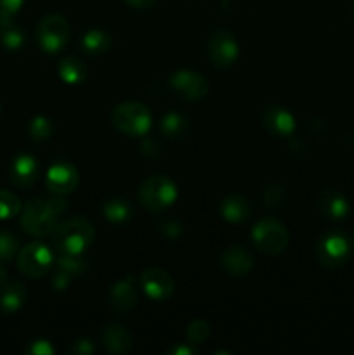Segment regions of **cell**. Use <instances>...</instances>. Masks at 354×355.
<instances>
[{
	"label": "cell",
	"mask_w": 354,
	"mask_h": 355,
	"mask_svg": "<svg viewBox=\"0 0 354 355\" xmlns=\"http://www.w3.org/2000/svg\"><path fill=\"white\" fill-rule=\"evenodd\" d=\"M141 286L151 300L163 302L174 293V279L167 270L151 267L141 274Z\"/></svg>",
	"instance_id": "obj_12"
},
{
	"label": "cell",
	"mask_w": 354,
	"mask_h": 355,
	"mask_svg": "<svg viewBox=\"0 0 354 355\" xmlns=\"http://www.w3.org/2000/svg\"><path fill=\"white\" fill-rule=\"evenodd\" d=\"M19 239L12 232L0 231V262H10L17 255Z\"/></svg>",
	"instance_id": "obj_30"
},
{
	"label": "cell",
	"mask_w": 354,
	"mask_h": 355,
	"mask_svg": "<svg viewBox=\"0 0 354 355\" xmlns=\"http://www.w3.org/2000/svg\"><path fill=\"white\" fill-rule=\"evenodd\" d=\"M210 336V324L207 321H201V319H196V321L189 322L186 329V340L191 345H201L205 343Z\"/></svg>",
	"instance_id": "obj_28"
},
{
	"label": "cell",
	"mask_w": 354,
	"mask_h": 355,
	"mask_svg": "<svg viewBox=\"0 0 354 355\" xmlns=\"http://www.w3.org/2000/svg\"><path fill=\"white\" fill-rule=\"evenodd\" d=\"M170 89L184 101H200L208 94V82L203 75L191 69H179L170 75Z\"/></svg>",
	"instance_id": "obj_8"
},
{
	"label": "cell",
	"mask_w": 354,
	"mask_h": 355,
	"mask_svg": "<svg viewBox=\"0 0 354 355\" xmlns=\"http://www.w3.org/2000/svg\"><path fill=\"white\" fill-rule=\"evenodd\" d=\"M250 214H252V207L246 198L239 196V194H229L228 198L222 200L221 215L229 224H242V222L248 220Z\"/></svg>",
	"instance_id": "obj_20"
},
{
	"label": "cell",
	"mask_w": 354,
	"mask_h": 355,
	"mask_svg": "<svg viewBox=\"0 0 354 355\" xmlns=\"http://www.w3.org/2000/svg\"><path fill=\"white\" fill-rule=\"evenodd\" d=\"M24 0H0V16H14Z\"/></svg>",
	"instance_id": "obj_36"
},
{
	"label": "cell",
	"mask_w": 354,
	"mask_h": 355,
	"mask_svg": "<svg viewBox=\"0 0 354 355\" xmlns=\"http://www.w3.org/2000/svg\"><path fill=\"white\" fill-rule=\"evenodd\" d=\"M177 186L167 175L148 177L139 186V203L151 214H160L172 207L177 200Z\"/></svg>",
	"instance_id": "obj_3"
},
{
	"label": "cell",
	"mask_w": 354,
	"mask_h": 355,
	"mask_svg": "<svg viewBox=\"0 0 354 355\" xmlns=\"http://www.w3.org/2000/svg\"><path fill=\"white\" fill-rule=\"evenodd\" d=\"M111 121L118 132L130 137H142L151 128V113L137 101L120 103L111 113Z\"/></svg>",
	"instance_id": "obj_4"
},
{
	"label": "cell",
	"mask_w": 354,
	"mask_h": 355,
	"mask_svg": "<svg viewBox=\"0 0 354 355\" xmlns=\"http://www.w3.org/2000/svg\"><path fill=\"white\" fill-rule=\"evenodd\" d=\"M82 47L87 54H104L111 47V37L103 30H89L82 38Z\"/></svg>",
	"instance_id": "obj_25"
},
{
	"label": "cell",
	"mask_w": 354,
	"mask_h": 355,
	"mask_svg": "<svg viewBox=\"0 0 354 355\" xmlns=\"http://www.w3.org/2000/svg\"><path fill=\"white\" fill-rule=\"evenodd\" d=\"M71 281H73V276H69V274L65 272V270L58 269L54 276H52V286H54V290L62 291L69 286Z\"/></svg>",
	"instance_id": "obj_35"
},
{
	"label": "cell",
	"mask_w": 354,
	"mask_h": 355,
	"mask_svg": "<svg viewBox=\"0 0 354 355\" xmlns=\"http://www.w3.org/2000/svg\"><path fill=\"white\" fill-rule=\"evenodd\" d=\"M108 304L117 314H128L137 305V290L134 276H125L117 281L108 293Z\"/></svg>",
	"instance_id": "obj_13"
},
{
	"label": "cell",
	"mask_w": 354,
	"mask_h": 355,
	"mask_svg": "<svg viewBox=\"0 0 354 355\" xmlns=\"http://www.w3.org/2000/svg\"><path fill=\"white\" fill-rule=\"evenodd\" d=\"M94 225L83 217H73L56 225L52 243L59 255H83L94 243Z\"/></svg>",
	"instance_id": "obj_2"
},
{
	"label": "cell",
	"mask_w": 354,
	"mask_h": 355,
	"mask_svg": "<svg viewBox=\"0 0 354 355\" xmlns=\"http://www.w3.org/2000/svg\"><path fill=\"white\" fill-rule=\"evenodd\" d=\"M38 163L31 155H19L10 165V180L19 187H30L37 180Z\"/></svg>",
	"instance_id": "obj_16"
},
{
	"label": "cell",
	"mask_w": 354,
	"mask_h": 355,
	"mask_svg": "<svg viewBox=\"0 0 354 355\" xmlns=\"http://www.w3.org/2000/svg\"><path fill=\"white\" fill-rule=\"evenodd\" d=\"M37 40L42 51L47 54H56L62 51L69 40V24L59 14H49L38 23Z\"/></svg>",
	"instance_id": "obj_7"
},
{
	"label": "cell",
	"mask_w": 354,
	"mask_h": 355,
	"mask_svg": "<svg viewBox=\"0 0 354 355\" xmlns=\"http://www.w3.org/2000/svg\"><path fill=\"white\" fill-rule=\"evenodd\" d=\"M287 227L276 218H262L252 229V241L264 255H280L288 246Z\"/></svg>",
	"instance_id": "obj_5"
},
{
	"label": "cell",
	"mask_w": 354,
	"mask_h": 355,
	"mask_svg": "<svg viewBox=\"0 0 354 355\" xmlns=\"http://www.w3.org/2000/svg\"><path fill=\"white\" fill-rule=\"evenodd\" d=\"M103 215L108 222L124 224V222L130 220L132 207L124 198H110L103 203Z\"/></svg>",
	"instance_id": "obj_22"
},
{
	"label": "cell",
	"mask_w": 354,
	"mask_h": 355,
	"mask_svg": "<svg viewBox=\"0 0 354 355\" xmlns=\"http://www.w3.org/2000/svg\"><path fill=\"white\" fill-rule=\"evenodd\" d=\"M318 210L328 218H344L349 214V203L340 193L333 189H323L318 194Z\"/></svg>",
	"instance_id": "obj_19"
},
{
	"label": "cell",
	"mask_w": 354,
	"mask_h": 355,
	"mask_svg": "<svg viewBox=\"0 0 354 355\" xmlns=\"http://www.w3.org/2000/svg\"><path fill=\"white\" fill-rule=\"evenodd\" d=\"M170 354H172V355H194V354H198V350L194 349L191 343H187V345L174 347L172 352H170Z\"/></svg>",
	"instance_id": "obj_38"
},
{
	"label": "cell",
	"mask_w": 354,
	"mask_h": 355,
	"mask_svg": "<svg viewBox=\"0 0 354 355\" xmlns=\"http://www.w3.org/2000/svg\"><path fill=\"white\" fill-rule=\"evenodd\" d=\"M160 130L163 132L165 137L170 139H180L187 134L189 130V121L186 116H183L177 111H170L160 121Z\"/></svg>",
	"instance_id": "obj_24"
},
{
	"label": "cell",
	"mask_w": 354,
	"mask_h": 355,
	"mask_svg": "<svg viewBox=\"0 0 354 355\" xmlns=\"http://www.w3.org/2000/svg\"><path fill=\"white\" fill-rule=\"evenodd\" d=\"M351 253V245L340 232H328L316 245V257L319 263L328 269L342 266Z\"/></svg>",
	"instance_id": "obj_9"
},
{
	"label": "cell",
	"mask_w": 354,
	"mask_h": 355,
	"mask_svg": "<svg viewBox=\"0 0 354 355\" xmlns=\"http://www.w3.org/2000/svg\"><path fill=\"white\" fill-rule=\"evenodd\" d=\"M0 37L9 51H17L24 44V33L21 26L12 21V16H0Z\"/></svg>",
	"instance_id": "obj_23"
},
{
	"label": "cell",
	"mask_w": 354,
	"mask_h": 355,
	"mask_svg": "<svg viewBox=\"0 0 354 355\" xmlns=\"http://www.w3.org/2000/svg\"><path fill=\"white\" fill-rule=\"evenodd\" d=\"M52 130H54V127H52L51 120L42 116V114L31 118V121L28 123V132H30V137L33 141H45V139L51 137Z\"/></svg>",
	"instance_id": "obj_29"
},
{
	"label": "cell",
	"mask_w": 354,
	"mask_h": 355,
	"mask_svg": "<svg viewBox=\"0 0 354 355\" xmlns=\"http://www.w3.org/2000/svg\"><path fill=\"white\" fill-rule=\"evenodd\" d=\"M58 269L65 270L69 276H83L89 270V262L82 255H59Z\"/></svg>",
	"instance_id": "obj_26"
},
{
	"label": "cell",
	"mask_w": 354,
	"mask_h": 355,
	"mask_svg": "<svg viewBox=\"0 0 354 355\" xmlns=\"http://www.w3.org/2000/svg\"><path fill=\"white\" fill-rule=\"evenodd\" d=\"M264 125L271 134H276L280 137L292 135L295 130V118L288 110L281 106L267 107L264 113Z\"/></svg>",
	"instance_id": "obj_15"
},
{
	"label": "cell",
	"mask_w": 354,
	"mask_h": 355,
	"mask_svg": "<svg viewBox=\"0 0 354 355\" xmlns=\"http://www.w3.org/2000/svg\"><path fill=\"white\" fill-rule=\"evenodd\" d=\"M52 266H54V253L44 243H28L17 253V269L31 279L47 276Z\"/></svg>",
	"instance_id": "obj_6"
},
{
	"label": "cell",
	"mask_w": 354,
	"mask_h": 355,
	"mask_svg": "<svg viewBox=\"0 0 354 355\" xmlns=\"http://www.w3.org/2000/svg\"><path fill=\"white\" fill-rule=\"evenodd\" d=\"M101 342H103V347L110 354H127L130 352L132 349V336L124 326L111 324L106 326L103 329V335H101Z\"/></svg>",
	"instance_id": "obj_18"
},
{
	"label": "cell",
	"mask_w": 354,
	"mask_h": 355,
	"mask_svg": "<svg viewBox=\"0 0 354 355\" xmlns=\"http://www.w3.org/2000/svg\"><path fill=\"white\" fill-rule=\"evenodd\" d=\"M285 196H287V193H285V187L280 186V184H269V186H267L262 193L264 205H266L267 208L278 207V205L283 203Z\"/></svg>",
	"instance_id": "obj_31"
},
{
	"label": "cell",
	"mask_w": 354,
	"mask_h": 355,
	"mask_svg": "<svg viewBox=\"0 0 354 355\" xmlns=\"http://www.w3.org/2000/svg\"><path fill=\"white\" fill-rule=\"evenodd\" d=\"M26 352L31 355H52L54 354V347L47 340H35V342L30 343Z\"/></svg>",
	"instance_id": "obj_33"
},
{
	"label": "cell",
	"mask_w": 354,
	"mask_h": 355,
	"mask_svg": "<svg viewBox=\"0 0 354 355\" xmlns=\"http://www.w3.org/2000/svg\"><path fill=\"white\" fill-rule=\"evenodd\" d=\"M69 350H71L73 354L89 355L96 350V347H94V343L90 342L89 338H76L75 342L71 343V347H69Z\"/></svg>",
	"instance_id": "obj_34"
},
{
	"label": "cell",
	"mask_w": 354,
	"mask_h": 355,
	"mask_svg": "<svg viewBox=\"0 0 354 355\" xmlns=\"http://www.w3.org/2000/svg\"><path fill=\"white\" fill-rule=\"evenodd\" d=\"M7 281V270H6V267L2 266V263H0V286H2L3 283H6Z\"/></svg>",
	"instance_id": "obj_40"
},
{
	"label": "cell",
	"mask_w": 354,
	"mask_h": 355,
	"mask_svg": "<svg viewBox=\"0 0 354 355\" xmlns=\"http://www.w3.org/2000/svg\"><path fill=\"white\" fill-rule=\"evenodd\" d=\"M221 266L229 276L235 277H243L252 270L253 267V257L252 253L246 248L239 245H231L228 248H224V252L221 253Z\"/></svg>",
	"instance_id": "obj_14"
},
{
	"label": "cell",
	"mask_w": 354,
	"mask_h": 355,
	"mask_svg": "<svg viewBox=\"0 0 354 355\" xmlns=\"http://www.w3.org/2000/svg\"><path fill=\"white\" fill-rule=\"evenodd\" d=\"M78 172L69 163H56L47 170V177H45L47 189L56 196L71 194L78 186Z\"/></svg>",
	"instance_id": "obj_11"
},
{
	"label": "cell",
	"mask_w": 354,
	"mask_h": 355,
	"mask_svg": "<svg viewBox=\"0 0 354 355\" xmlns=\"http://www.w3.org/2000/svg\"><path fill=\"white\" fill-rule=\"evenodd\" d=\"M156 148H158V144H156L153 139H146V141L142 142V151H144L149 158H153V156L158 155L160 149H156Z\"/></svg>",
	"instance_id": "obj_37"
},
{
	"label": "cell",
	"mask_w": 354,
	"mask_h": 355,
	"mask_svg": "<svg viewBox=\"0 0 354 355\" xmlns=\"http://www.w3.org/2000/svg\"><path fill=\"white\" fill-rule=\"evenodd\" d=\"M239 54V47L236 38L229 31L219 30L212 35L208 42V55L210 61L219 68H229L236 62Z\"/></svg>",
	"instance_id": "obj_10"
},
{
	"label": "cell",
	"mask_w": 354,
	"mask_h": 355,
	"mask_svg": "<svg viewBox=\"0 0 354 355\" xmlns=\"http://www.w3.org/2000/svg\"><path fill=\"white\" fill-rule=\"evenodd\" d=\"M158 231L162 232L165 238L176 239L183 234V225H180L177 220H163L158 224Z\"/></svg>",
	"instance_id": "obj_32"
},
{
	"label": "cell",
	"mask_w": 354,
	"mask_h": 355,
	"mask_svg": "<svg viewBox=\"0 0 354 355\" xmlns=\"http://www.w3.org/2000/svg\"><path fill=\"white\" fill-rule=\"evenodd\" d=\"M59 78L62 80L68 85H76V83H82L83 80L87 78V69L85 62L80 61L78 58H73V55H68V58L61 59L58 66Z\"/></svg>",
	"instance_id": "obj_21"
},
{
	"label": "cell",
	"mask_w": 354,
	"mask_h": 355,
	"mask_svg": "<svg viewBox=\"0 0 354 355\" xmlns=\"http://www.w3.org/2000/svg\"><path fill=\"white\" fill-rule=\"evenodd\" d=\"M24 300H26V290H24L23 283L16 279H7L6 283L0 286V311L3 314H14L23 307Z\"/></svg>",
	"instance_id": "obj_17"
},
{
	"label": "cell",
	"mask_w": 354,
	"mask_h": 355,
	"mask_svg": "<svg viewBox=\"0 0 354 355\" xmlns=\"http://www.w3.org/2000/svg\"><path fill=\"white\" fill-rule=\"evenodd\" d=\"M125 2L134 9H149L155 3V0H125Z\"/></svg>",
	"instance_id": "obj_39"
},
{
	"label": "cell",
	"mask_w": 354,
	"mask_h": 355,
	"mask_svg": "<svg viewBox=\"0 0 354 355\" xmlns=\"http://www.w3.org/2000/svg\"><path fill=\"white\" fill-rule=\"evenodd\" d=\"M68 210V205L61 196L33 198L24 205L21 214V225L24 231L37 238H45L54 232L59 217Z\"/></svg>",
	"instance_id": "obj_1"
},
{
	"label": "cell",
	"mask_w": 354,
	"mask_h": 355,
	"mask_svg": "<svg viewBox=\"0 0 354 355\" xmlns=\"http://www.w3.org/2000/svg\"><path fill=\"white\" fill-rule=\"evenodd\" d=\"M21 211V200L10 191H0V220H9Z\"/></svg>",
	"instance_id": "obj_27"
}]
</instances>
